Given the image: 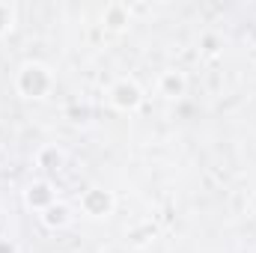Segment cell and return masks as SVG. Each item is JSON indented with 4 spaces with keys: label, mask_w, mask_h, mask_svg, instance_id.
Wrapping results in <instances>:
<instances>
[{
    "label": "cell",
    "mask_w": 256,
    "mask_h": 253,
    "mask_svg": "<svg viewBox=\"0 0 256 253\" xmlns=\"http://www.w3.org/2000/svg\"><path fill=\"white\" fill-rule=\"evenodd\" d=\"M110 102H114L116 108H122V110H134V108L143 102V92H140V86H137L134 80H122L120 86L110 90Z\"/></svg>",
    "instance_id": "obj_1"
}]
</instances>
